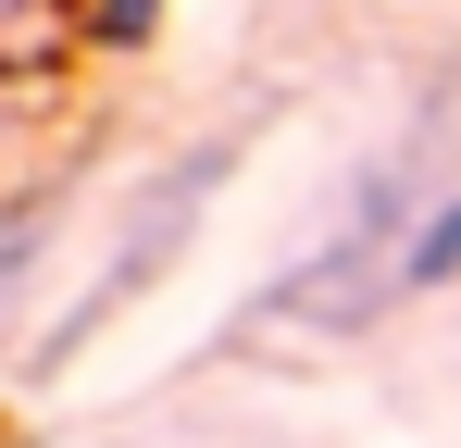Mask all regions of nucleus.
<instances>
[{
    "mask_svg": "<svg viewBox=\"0 0 461 448\" xmlns=\"http://www.w3.org/2000/svg\"><path fill=\"white\" fill-rule=\"evenodd\" d=\"M38 75L50 63H0V187L25 175V138H38Z\"/></svg>",
    "mask_w": 461,
    "mask_h": 448,
    "instance_id": "nucleus-7",
    "label": "nucleus"
},
{
    "mask_svg": "<svg viewBox=\"0 0 461 448\" xmlns=\"http://www.w3.org/2000/svg\"><path fill=\"white\" fill-rule=\"evenodd\" d=\"M76 50V0H0V63H63Z\"/></svg>",
    "mask_w": 461,
    "mask_h": 448,
    "instance_id": "nucleus-6",
    "label": "nucleus"
},
{
    "mask_svg": "<svg viewBox=\"0 0 461 448\" xmlns=\"http://www.w3.org/2000/svg\"><path fill=\"white\" fill-rule=\"evenodd\" d=\"M249 138H262V112H212L200 138H175L150 162V175H125L113 187V212H100V249H87V274L63 299H50V324H38V349H25V386H50V373L76 362V349H100L138 299L200 249V224H212V200L237 187V162H249Z\"/></svg>",
    "mask_w": 461,
    "mask_h": 448,
    "instance_id": "nucleus-2",
    "label": "nucleus"
},
{
    "mask_svg": "<svg viewBox=\"0 0 461 448\" xmlns=\"http://www.w3.org/2000/svg\"><path fill=\"white\" fill-rule=\"evenodd\" d=\"M162 38V0H76V50L87 63H138Z\"/></svg>",
    "mask_w": 461,
    "mask_h": 448,
    "instance_id": "nucleus-5",
    "label": "nucleus"
},
{
    "mask_svg": "<svg viewBox=\"0 0 461 448\" xmlns=\"http://www.w3.org/2000/svg\"><path fill=\"white\" fill-rule=\"evenodd\" d=\"M437 149H449V87L399 125V138L337 187V212L312 237L287 274H262V287L237 299L225 324V362H324V349H349V336H375L386 311H399V262H411V224L424 200L449 187L437 175Z\"/></svg>",
    "mask_w": 461,
    "mask_h": 448,
    "instance_id": "nucleus-1",
    "label": "nucleus"
},
{
    "mask_svg": "<svg viewBox=\"0 0 461 448\" xmlns=\"http://www.w3.org/2000/svg\"><path fill=\"white\" fill-rule=\"evenodd\" d=\"M87 187H100V138H63L50 162H25V175L0 187V362H13V373H25V349H38L25 299H38L50 249H63V212H76Z\"/></svg>",
    "mask_w": 461,
    "mask_h": 448,
    "instance_id": "nucleus-3",
    "label": "nucleus"
},
{
    "mask_svg": "<svg viewBox=\"0 0 461 448\" xmlns=\"http://www.w3.org/2000/svg\"><path fill=\"white\" fill-rule=\"evenodd\" d=\"M461 287V175L424 200V224H411V262H399V299H449Z\"/></svg>",
    "mask_w": 461,
    "mask_h": 448,
    "instance_id": "nucleus-4",
    "label": "nucleus"
}]
</instances>
